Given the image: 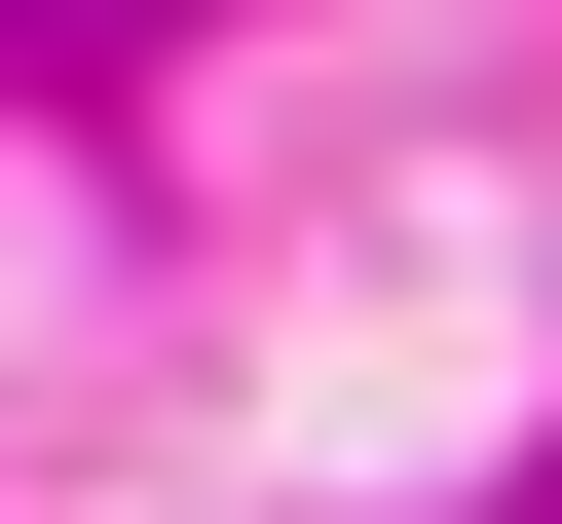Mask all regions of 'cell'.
<instances>
[{
    "label": "cell",
    "instance_id": "6da1fadb",
    "mask_svg": "<svg viewBox=\"0 0 562 524\" xmlns=\"http://www.w3.org/2000/svg\"><path fill=\"white\" fill-rule=\"evenodd\" d=\"M0 38H76V0H0Z\"/></svg>",
    "mask_w": 562,
    "mask_h": 524
}]
</instances>
